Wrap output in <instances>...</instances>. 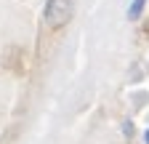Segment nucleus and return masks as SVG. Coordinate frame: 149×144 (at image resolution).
Instances as JSON below:
<instances>
[{"label": "nucleus", "instance_id": "f257e3e1", "mask_svg": "<svg viewBox=\"0 0 149 144\" xmlns=\"http://www.w3.org/2000/svg\"><path fill=\"white\" fill-rule=\"evenodd\" d=\"M72 13H74V0H45V24L51 29H59L64 27L69 19H72Z\"/></svg>", "mask_w": 149, "mask_h": 144}, {"label": "nucleus", "instance_id": "f03ea898", "mask_svg": "<svg viewBox=\"0 0 149 144\" xmlns=\"http://www.w3.org/2000/svg\"><path fill=\"white\" fill-rule=\"evenodd\" d=\"M144 8H146V0H130V3H128V11H125L128 22H139L141 13H144Z\"/></svg>", "mask_w": 149, "mask_h": 144}, {"label": "nucleus", "instance_id": "7ed1b4c3", "mask_svg": "<svg viewBox=\"0 0 149 144\" xmlns=\"http://www.w3.org/2000/svg\"><path fill=\"white\" fill-rule=\"evenodd\" d=\"M144 141H146V144H149V128H146V131H144Z\"/></svg>", "mask_w": 149, "mask_h": 144}]
</instances>
